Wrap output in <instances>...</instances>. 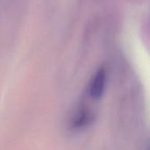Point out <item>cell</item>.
<instances>
[{
  "instance_id": "7a4b0ae2",
  "label": "cell",
  "mask_w": 150,
  "mask_h": 150,
  "mask_svg": "<svg viewBox=\"0 0 150 150\" xmlns=\"http://www.w3.org/2000/svg\"><path fill=\"white\" fill-rule=\"evenodd\" d=\"M92 120H93V113L87 107H81V109H79L76 112L71 121V127L76 129L82 128L91 123Z\"/></svg>"
},
{
  "instance_id": "6da1fadb",
  "label": "cell",
  "mask_w": 150,
  "mask_h": 150,
  "mask_svg": "<svg viewBox=\"0 0 150 150\" xmlns=\"http://www.w3.org/2000/svg\"><path fill=\"white\" fill-rule=\"evenodd\" d=\"M106 82V71L105 68H100L92 76L90 83V94L93 99L102 97Z\"/></svg>"
}]
</instances>
